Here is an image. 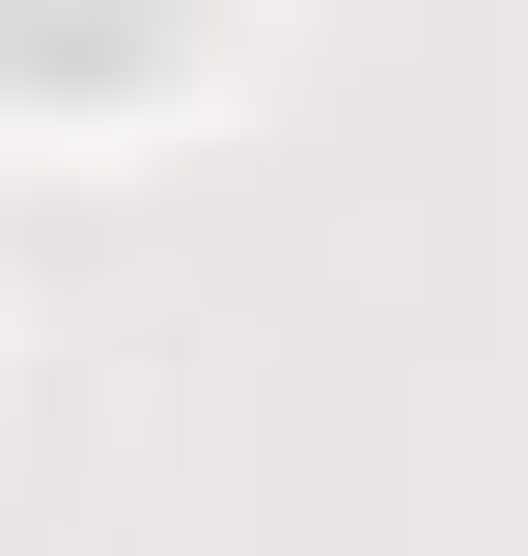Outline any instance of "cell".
Wrapping results in <instances>:
<instances>
[{
	"label": "cell",
	"instance_id": "obj_1",
	"mask_svg": "<svg viewBox=\"0 0 528 556\" xmlns=\"http://www.w3.org/2000/svg\"><path fill=\"white\" fill-rule=\"evenodd\" d=\"M167 28H196V0H0V56H28V84H139Z\"/></svg>",
	"mask_w": 528,
	"mask_h": 556
}]
</instances>
